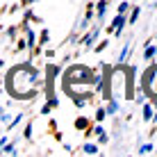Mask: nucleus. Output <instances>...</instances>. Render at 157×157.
I'll use <instances>...</instances> for the list:
<instances>
[{"instance_id":"1","label":"nucleus","mask_w":157,"mask_h":157,"mask_svg":"<svg viewBox=\"0 0 157 157\" xmlns=\"http://www.w3.org/2000/svg\"><path fill=\"white\" fill-rule=\"evenodd\" d=\"M84 153H89V155H96V153H98V148H96L94 144H86V146H84Z\"/></svg>"},{"instance_id":"2","label":"nucleus","mask_w":157,"mask_h":157,"mask_svg":"<svg viewBox=\"0 0 157 157\" xmlns=\"http://www.w3.org/2000/svg\"><path fill=\"white\" fill-rule=\"evenodd\" d=\"M75 125H78V128H86V118H78V121H75Z\"/></svg>"}]
</instances>
